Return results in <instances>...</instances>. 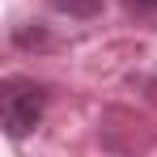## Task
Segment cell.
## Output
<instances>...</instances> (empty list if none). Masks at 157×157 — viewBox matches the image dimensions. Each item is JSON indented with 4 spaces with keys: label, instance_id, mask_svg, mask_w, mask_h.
Listing matches in <instances>:
<instances>
[{
    "label": "cell",
    "instance_id": "6da1fadb",
    "mask_svg": "<svg viewBox=\"0 0 157 157\" xmlns=\"http://www.w3.org/2000/svg\"><path fill=\"white\" fill-rule=\"evenodd\" d=\"M43 106H47L43 85L21 81V77H17V81H4V89H0V123H4V132H9L13 140H21L26 132L38 128Z\"/></svg>",
    "mask_w": 157,
    "mask_h": 157
},
{
    "label": "cell",
    "instance_id": "7a4b0ae2",
    "mask_svg": "<svg viewBox=\"0 0 157 157\" xmlns=\"http://www.w3.org/2000/svg\"><path fill=\"white\" fill-rule=\"evenodd\" d=\"M51 4L59 9V13H68V17H94L102 0H51Z\"/></svg>",
    "mask_w": 157,
    "mask_h": 157
},
{
    "label": "cell",
    "instance_id": "3957f363",
    "mask_svg": "<svg viewBox=\"0 0 157 157\" xmlns=\"http://www.w3.org/2000/svg\"><path fill=\"white\" fill-rule=\"evenodd\" d=\"M128 9H136V13H157V0H123Z\"/></svg>",
    "mask_w": 157,
    "mask_h": 157
}]
</instances>
